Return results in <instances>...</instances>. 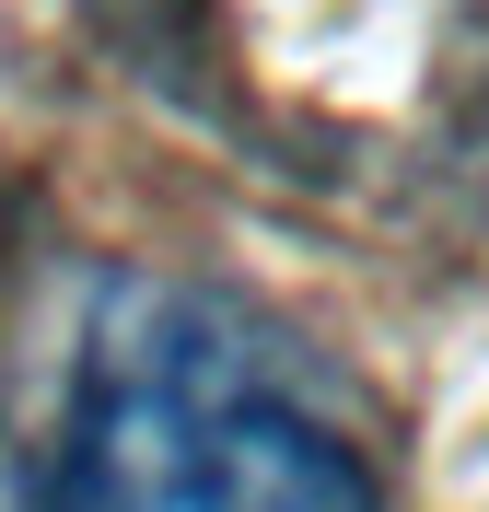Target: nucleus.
Segmentation results:
<instances>
[{
	"mask_svg": "<svg viewBox=\"0 0 489 512\" xmlns=\"http://www.w3.org/2000/svg\"><path fill=\"white\" fill-rule=\"evenodd\" d=\"M35 512H373V466L187 291H105Z\"/></svg>",
	"mask_w": 489,
	"mask_h": 512,
	"instance_id": "obj_1",
	"label": "nucleus"
}]
</instances>
